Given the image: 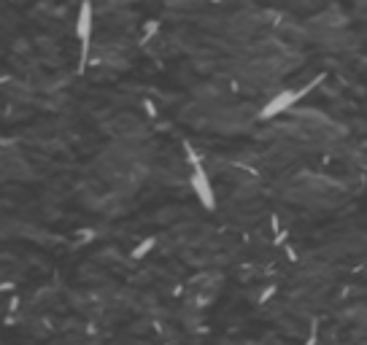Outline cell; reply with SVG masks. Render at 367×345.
<instances>
[{"label": "cell", "instance_id": "2", "mask_svg": "<svg viewBox=\"0 0 367 345\" xmlns=\"http://www.w3.org/2000/svg\"><path fill=\"white\" fill-rule=\"evenodd\" d=\"M92 33H95V11H92V3H89V0H84V3L79 6V16H76V38L81 41L79 70H84V65H87V60H89Z\"/></svg>", "mask_w": 367, "mask_h": 345}, {"label": "cell", "instance_id": "5", "mask_svg": "<svg viewBox=\"0 0 367 345\" xmlns=\"http://www.w3.org/2000/svg\"><path fill=\"white\" fill-rule=\"evenodd\" d=\"M159 33V19H152V22H146L143 27V35H140V43H146V41H152V38Z\"/></svg>", "mask_w": 367, "mask_h": 345}, {"label": "cell", "instance_id": "1", "mask_svg": "<svg viewBox=\"0 0 367 345\" xmlns=\"http://www.w3.org/2000/svg\"><path fill=\"white\" fill-rule=\"evenodd\" d=\"M322 81H324V76H316L313 81H308L305 86H300V89H284V92H278L276 97H270V100H267V105L259 111V119H273V116H278V113H284L286 108H291L295 103L303 100V94L313 92Z\"/></svg>", "mask_w": 367, "mask_h": 345}, {"label": "cell", "instance_id": "3", "mask_svg": "<svg viewBox=\"0 0 367 345\" xmlns=\"http://www.w3.org/2000/svg\"><path fill=\"white\" fill-rule=\"evenodd\" d=\"M192 189H194V194L205 210L216 208V191H213V184H211V178H208V172H205L203 165L192 167Z\"/></svg>", "mask_w": 367, "mask_h": 345}, {"label": "cell", "instance_id": "4", "mask_svg": "<svg viewBox=\"0 0 367 345\" xmlns=\"http://www.w3.org/2000/svg\"><path fill=\"white\" fill-rule=\"evenodd\" d=\"M159 240H157V237L152 235V237H146V240H140L135 248H133V259H143V256H149V254H152L154 251V245H157Z\"/></svg>", "mask_w": 367, "mask_h": 345}]
</instances>
